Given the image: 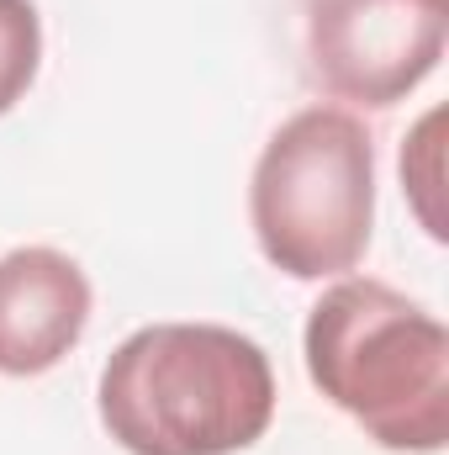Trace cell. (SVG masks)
<instances>
[{
	"instance_id": "cell-7",
	"label": "cell",
	"mask_w": 449,
	"mask_h": 455,
	"mask_svg": "<svg viewBox=\"0 0 449 455\" xmlns=\"http://www.w3.org/2000/svg\"><path fill=\"white\" fill-rule=\"evenodd\" d=\"M439 132H445V112H429L418 122L413 143L402 148V186H407L418 218L434 238H445V207H439V196H445V170H439L445 143H439Z\"/></svg>"
},
{
	"instance_id": "cell-2",
	"label": "cell",
	"mask_w": 449,
	"mask_h": 455,
	"mask_svg": "<svg viewBox=\"0 0 449 455\" xmlns=\"http://www.w3.org/2000/svg\"><path fill=\"white\" fill-rule=\"evenodd\" d=\"M307 376L375 445L434 455L449 440V329L370 275L334 281L307 313Z\"/></svg>"
},
{
	"instance_id": "cell-4",
	"label": "cell",
	"mask_w": 449,
	"mask_h": 455,
	"mask_svg": "<svg viewBox=\"0 0 449 455\" xmlns=\"http://www.w3.org/2000/svg\"><path fill=\"white\" fill-rule=\"evenodd\" d=\"M449 0H307L312 80L349 107L407 101L445 59Z\"/></svg>"
},
{
	"instance_id": "cell-6",
	"label": "cell",
	"mask_w": 449,
	"mask_h": 455,
	"mask_svg": "<svg viewBox=\"0 0 449 455\" xmlns=\"http://www.w3.org/2000/svg\"><path fill=\"white\" fill-rule=\"evenodd\" d=\"M43 64V21L32 0H0V116L11 112Z\"/></svg>"
},
{
	"instance_id": "cell-1",
	"label": "cell",
	"mask_w": 449,
	"mask_h": 455,
	"mask_svg": "<svg viewBox=\"0 0 449 455\" xmlns=\"http://www.w3.org/2000/svg\"><path fill=\"white\" fill-rule=\"evenodd\" d=\"M96 403L127 455H232L264 440L275 371L238 329L148 323L112 349Z\"/></svg>"
},
{
	"instance_id": "cell-3",
	"label": "cell",
	"mask_w": 449,
	"mask_h": 455,
	"mask_svg": "<svg viewBox=\"0 0 449 455\" xmlns=\"http://www.w3.org/2000/svg\"><path fill=\"white\" fill-rule=\"evenodd\" d=\"M248 223L291 281L349 275L375 228V138L349 107L286 116L248 180Z\"/></svg>"
},
{
	"instance_id": "cell-5",
	"label": "cell",
	"mask_w": 449,
	"mask_h": 455,
	"mask_svg": "<svg viewBox=\"0 0 449 455\" xmlns=\"http://www.w3.org/2000/svg\"><path fill=\"white\" fill-rule=\"evenodd\" d=\"M91 323L85 270L43 243L0 254V371L43 376L53 371Z\"/></svg>"
}]
</instances>
